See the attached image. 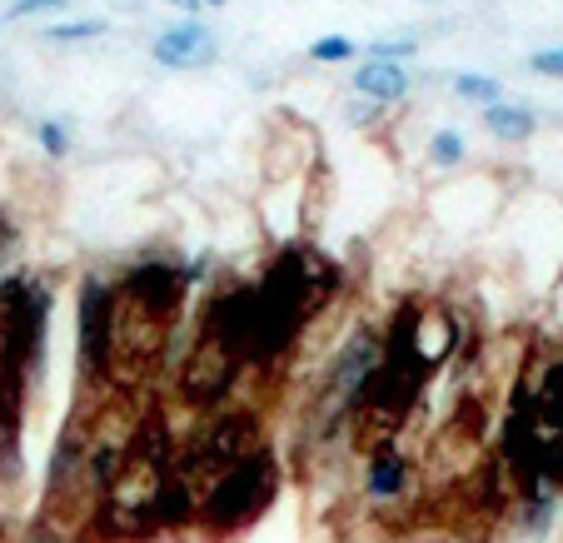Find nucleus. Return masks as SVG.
Returning a JSON list of instances; mask_svg holds the SVG:
<instances>
[{"label": "nucleus", "instance_id": "4468645a", "mask_svg": "<svg viewBox=\"0 0 563 543\" xmlns=\"http://www.w3.org/2000/svg\"><path fill=\"white\" fill-rule=\"evenodd\" d=\"M529 70L533 75H549V80H563V45H553V51H533L529 55Z\"/></svg>", "mask_w": 563, "mask_h": 543}, {"label": "nucleus", "instance_id": "39448f33", "mask_svg": "<svg viewBox=\"0 0 563 543\" xmlns=\"http://www.w3.org/2000/svg\"><path fill=\"white\" fill-rule=\"evenodd\" d=\"M405 479H409V464L399 448L394 444L369 448V499H394V494H405Z\"/></svg>", "mask_w": 563, "mask_h": 543}, {"label": "nucleus", "instance_id": "9d476101", "mask_svg": "<svg viewBox=\"0 0 563 543\" xmlns=\"http://www.w3.org/2000/svg\"><path fill=\"white\" fill-rule=\"evenodd\" d=\"M309 60H319V65L354 60V41H350V35H319V41L309 45Z\"/></svg>", "mask_w": 563, "mask_h": 543}, {"label": "nucleus", "instance_id": "f257e3e1", "mask_svg": "<svg viewBox=\"0 0 563 543\" xmlns=\"http://www.w3.org/2000/svg\"><path fill=\"white\" fill-rule=\"evenodd\" d=\"M269 494H275V458L255 448L245 464H234L224 479L205 489V519H210V529H240L265 509Z\"/></svg>", "mask_w": 563, "mask_h": 543}, {"label": "nucleus", "instance_id": "f03ea898", "mask_svg": "<svg viewBox=\"0 0 563 543\" xmlns=\"http://www.w3.org/2000/svg\"><path fill=\"white\" fill-rule=\"evenodd\" d=\"M115 359V289L106 279L80 285V369L90 379H106Z\"/></svg>", "mask_w": 563, "mask_h": 543}, {"label": "nucleus", "instance_id": "dca6fc26", "mask_svg": "<svg viewBox=\"0 0 563 543\" xmlns=\"http://www.w3.org/2000/svg\"><path fill=\"white\" fill-rule=\"evenodd\" d=\"M200 5H210V11H220V5H230V0H200Z\"/></svg>", "mask_w": 563, "mask_h": 543}, {"label": "nucleus", "instance_id": "9b49d317", "mask_svg": "<svg viewBox=\"0 0 563 543\" xmlns=\"http://www.w3.org/2000/svg\"><path fill=\"white\" fill-rule=\"evenodd\" d=\"M419 51V41L415 35H394V41H374L369 45V60H384V65H399V60H409V55Z\"/></svg>", "mask_w": 563, "mask_h": 543}, {"label": "nucleus", "instance_id": "20e7f679", "mask_svg": "<svg viewBox=\"0 0 563 543\" xmlns=\"http://www.w3.org/2000/svg\"><path fill=\"white\" fill-rule=\"evenodd\" d=\"M409 90H415V86H409V70H405V65L364 60L360 70H354V96H360L364 106H399Z\"/></svg>", "mask_w": 563, "mask_h": 543}, {"label": "nucleus", "instance_id": "ddd939ff", "mask_svg": "<svg viewBox=\"0 0 563 543\" xmlns=\"http://www.w3.org/2000/svg\"><path fill=\"white\" fill-rule=\"evenodd\" d=\"M70 0H11V11H5V21H31V15H55L65 11Z\"/></svg>", "mask_w": 563, "mask_h": 543}, {"label": "nucleus", "instance_id": "0eeeda50", "mask_svg": "<svg viewBox=\"0 0 563 543\" xmlns=\"http://www.w3.org/2000/svg\"><path fill=\"white\" fill-rule=\"evenodd\" d=\"M110 25L100 15H86V21H60V25H45V41L51 45H86V41H100Z\"/></svg>", "mask_w": 563, "mask_h": 543}, {"label": "nucleus", "instance_id": "7ed1b4c3", "mask_svg": "<svg viewBox=\"0 0 563 543\" xmlns=\"http://www.w3.org/2000/svg\"><path fill=\"white\" fill-rule=\"evenodd\" d=\"M150 55H155V65H165V70L190 75V70H205V65H214V55H220V41H214L210 25L180 21V25H165V31L155 35Z\"/></svg>", "mask_w": 563, "mask_h": 543}, {"label": "nucleus", "instance_id": "6e6552de", "mask_svg": "<svg viewBox=\"0 0 563 543\" xmlns=\"http://www.w3.org/2000/svg\"><path fill=\"white\" fill-rule=\"evenodd\" d=\"M454 96L459 100H474V106H499V96H504V86L494 80V75H474V70H464V75H454Z\"/></svg>", "mask_w": 563, "mask_h": 543}, {"label": "nucleus", "instance_id": "1a4fd4ad", "mask_svg": "<svg viewBox=\"0 0 563 543\" xmlns=\"http://www.w3.org/2000/svg\"><path fill=\"white\" fill-rule=\"evenodd\" d=\"M429 160H434L439 170H454V165H464V140H459V130H439V135L429 140Z\"/></svg>", "mask_w": 563, "mask_h": 543}, {"label": "nucleus", "instance_id": "2eb2a0df", "mask_svg": "<svg viewBox=\"0 0 563 543\" xmlns=\"http://www.w3.org/2000/svg\"><path fill=\"white\" fill-rule=\"evenodd\" d=\"M165 5H170V11H185L195 21V11H200V0H165Z\"/></svg>", "mask_w": 563, "mask_h": 543}, {"label": "nucleus", "instance_id": "423d86ee", "mask_svg": "<svg viewBox=\"0 0 563 543\" xmlns=\"http://www.w3.org/2000/svg\"><path fill=\"white\" fill-rule=\"evenodd\" d=\"M533 125H539V120H533V110H523V106H489L484 110V130H489L494 140H529L533 135Z\"/></svg>", "mask_w": 563, "mask_h": 543}, {"label": "nucleus", "instance_id": "f8f14e48", "mask_svg": "<svg viewBox=\"0 0 563 543\" xmlns=\"http://www.w3.org/2000/svg\"><path fill=\"white\" fill-rule=\"evenodd\" d=\"M41 149L51 160L70 155V135H65V120H41Z\"/></svg>", "mask_w": 563, "mask_h": 543}]
</instances>
